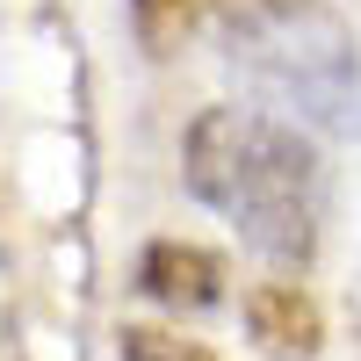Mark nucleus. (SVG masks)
I'll return each instance as SVG.
<instances>
[{
	"instance_id": "nucleus-1",
	"label": "nucleus",
	"mask_w": 361,
	"mask_h": 361,
	"mask_svg": "<svg viewBox=\"0 0 361 361\" xmlns=\"http://www.w3.org/2000/svg\"><path fill=\"white\" fill-rule=\"evenodd\" d=\"M180 173L202 209L246 238L275 267H311L325 224V159L318 145L267 109H202L180 137Z\"/></svg>"
},
{
	"instance_id": "nucleus-3",
	"label": "nucleus",
	"mask_w": 361,
	"mask_h": 361,
	"mask_svg": "<svg viewBox=\"0 0 361 361\" xmlns=\"http://www.w3.org/2000/svg\"><path fill=\"white\" fill-rule=\"evenodd\" d=\"M137 289L166 311H209L224 304V260L209 246H188V238H152L137 253Z\"/></svg>"
},
{
	"instance_id": "nucleus-5",
	"label": "nucleus",
	"mask_w": 361,
	"mask_h": 361,
	"mask_svg": "<svg viewBox=\"0 0 361 361\" xmlns=\"http://www.w3.org/2000/svg\"><path fill=\"white\" fill-rule=\"evenodd\" d=\"M116 361H217V354L195 347V340H173L159 325H123L116 333Z\"/></svg>"
},
{
	"instance_id": "nucleus-6",
	"label": "nucleus",
	"mask_w": 361,
	"mask_h": 361,
	"mask_svg": "<svg viewBox=\"0 0 361 361\" xmlns=\"http://www.w3.org/2000/svg\"><path fill=\"white\" fill-rule=\"evenodd\" d=\"M130 8L152 22V29H188V22H209V29H217L231 8H246V0H130Z\"/></svg>"
},
{
	"instance_id": "nucleus-4",
	"label": "nucleus",
	"mask_w": 361,
	"mask_h": 361,
	"mask_svg": "<svg viewBox=\"0 0 361 361\" xmlns=\"http://www.w3.org/2000/svg\"><path fill=\"white\" fill-rule=\"evenodd\" d=\"M246 333L267 361H311L325 340V318L296 282H260V289H246Z\"/></svg>"
},
{
	"instance_id": "nucleus-2",
	"label": "nucleus",
	"mask_w": 361,
	"mask_h": 361,
	"mask_svg": "<svg viewBox=\"0 0 361 361\" xmlns=\"http://www.w3.org/2000/svg\"><path fill=\"white\" fill-rule=\"evenodd\" d=\"M224 66L296 130L361 137V51L318 0H246L217 22Z\"/></svg>"
}]
</instances>
